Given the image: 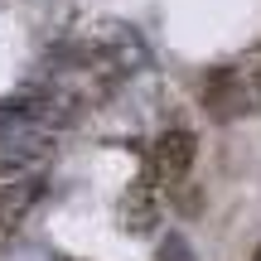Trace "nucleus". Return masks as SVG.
<instances>
[{"label":"nucleus","mask_w":261,"mask_h":261,"mask_svg":"<svg viewBox=\"0 0 261 261\" xmlns=\"http://www.w3.org/2000/svg\"><path fill=\"white\" fill-rule=\"evenodd\" d=\"M203 107L218 121H232V116H252L261 112V63L256 54L242 63H223L203 77Z\"/></svg>","instance_id":"nucleus-1"},{"label":"nucleus","mask_w":261,"mask_h":261,"mask_svg":"<svg viewBox=\"0 0 261 261\" xmlns=\"http://www.w3.org/2000/svg\"><path fill=\"white\" fill-rule=\"evenodd\" d=\"M194 155H198V140L189 136V130H165V136H155V145H150V179H165V184L184 179L189 165H194Z\"/></svg>","instance_id":"nucleus-2"},{"label":"nucleus","mask_w":261,"mask_h":261,"mask_svg":"<svg viewBox=\"0 0 261 261\" xmlns=\"http://www.w3.org/2000/svg\"><path fill=\"white\" fill-rule=\"evenodd\" d=\"M39 198H44V179L39 174H24V179H15V184H5L0 189V232L24 227L29 213L39 208Z\"/></svg>","instance_id":"nucleus-3"},{"label":"nucleus","mask_w":261,"mask_h":261,"mask_svg":"<svg viewBox=\"0 0 261 261\" xmlns=\"http://www.w3.org/2000/svg\"><path fill=\"white\" fill-rule=\"evenodd\" d=\"M150 179L136 189V194L126 198V232H150V223H155V198H150Z\"/></svg>","instance_id":"nucleus-4"},{"label":"nucleus","mask_w":261,"mask_h":261,"mask_svg":"<svg viewBox=\"0 0 261 261\" xmlns=\"http://www.w3.org/2000/svg\"><path fill=\"white\" fill-rule=\"evenodd\" d=\"M160 261H198V252L179 232H169V237H160Z\"/></svg>","instance_id":"nucleus-5"},{"label":"nucleus","mask_w":261,"mask_h":261,"mask_svg":"<svg viewBox=\"0 0 261 261\" xmlns=\"http://www.w3.org/2000/svg\"><path fill=\"white\" fill-rule=\"evenodd\" d=\"M252 261H261V247H256V252H252Z\"/></svg>","instance_id":"nucleus-6"}]
</instances>
